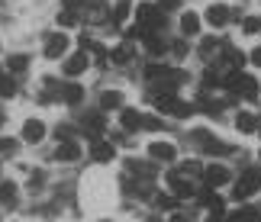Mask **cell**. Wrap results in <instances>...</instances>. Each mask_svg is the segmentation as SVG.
<instances>
[{
  "label": "cell",
  "instance_id": "22",
  "mask_svg": "<svg viewBox=\"0 0 261 222\" xmlns=\"http://www.w3.org/2000/svg\"><path fill=\"white\" fill-rule=\"evenodd\" d=\"M236 94H242L245 100H258V80L255 77H242L239 80V90Z\"/></svg>",
  "mask_w": 261,
  "mask_h": 222
},
{
  "label": "cell",
  "instance_id": "1",
  "mask_svg": "<svg viewBox=\"0 0 261 222\" xmlns=\"http://www.w3.org/2000/svg\"><path fill=\"white\" fill-rule=\"evenodd\" d=\"M152 103H155L158 113H171L177 119H184V116L194 113V106H190V103H180L174 94H152Z\"/></svg>",
  "mask_w": 261,
  "mask_h": 222
},
{
  "label": "cell",
  "instance_id": "9",
  "mask_svg": "<svg viewBox=\"0 0 261 222\" xmlns=\"http://www.w3.org/2000/svg\"><path fill=\"white\" fill-rule=\"evenodd\" d=\"M23 138L29 145H39L45 138V126L39 123V119H26V123H23Z\"/></svg>",
  "mask_w": 261,
  "mask_h": 222
},
{
  "label": "cell",
  "instance_id": "19",
  "mask_svg": "<svg viewBox=\"0 0 261 222\" xmlns=\"http://www.w3.org/2000/svg\"><path fill=\"white\" fill-rule=\"evenodd\" d=\"M62 100H65V103H81V100H84V87L81 84H65L62 87Z\"/></svg>",
  "mask_w": 261,
  "mask_h": 222
},
{
  "label": "cell",
  "instance_id": "14",
  "mask_svg": "<svg viewBox=\"0 0 261 222\" xmlns=\"http://www.w3.org/2000/svg\"><path fill=\"white\" fill-rule=\"evenodd\" d=\"M55 158L58 161H77V158H81V145H77V142H62L55 148Z\"/></svg>",
  "mask_w": 261,
  "mask_h": 222
},
{
  "label": "cell",
  "instance_id": "5",
  "mask_svg": "<svg viewBox=\"0 0 261 222\" xmlns=\"http://www.w3.org/2000/svg\"><path fill=\"white\" fill-rule=\"evenodd\" d=\"M81 126H84V132L90 135V138H100L107 132V116L103 113H87L84 119H81Z\"/></svg>",
  "mask_w": 261,
  "mask_h": 222
},
{
  "label": "cell",
  "instance_id": "32",
  "mask_svg": "<svg viewBox=\"0 0 261 222\" xmlns=\"http://www.w3.org/2000/svg\"><path fill=\"white\" fill-rule=\"evenodd\" d=\"M242 26H245V33H258V29H261V19H255V16H248V19H245Z\"/></svg>",
  "mask_w": 261,
  "mask_h": 222
},
{
  "label": "cell",
  "instance_id": "24",
  "mask_svg": "<svg viewBox=\"0 0 261 222\" xmlns=\"http://www.w3.org/2000/svg\"><path fill=\"white\" fill-rule=\"evenodd\" d=\"M13 200H16V184L4 180V184H0V203H4V206H13Z\"/></svg>",
  "mask_w": 261,
  "mask_h": 222
},
{
  "label": "cell",
  "instance_id": "18",
  "mask_svg": "<svg viewBox=\"0 0 261 222\" xmlns=\"http://www.w3.org/2000/svg\"><path fill=\"white\" fill-rule=\"evenodd\" d=\"M236 126H239V132H258V119L255 113H236Z\"/></svg>",
  "mask_w": 261,
  "mask_h": 222
},
{
  "label": "cell",
  "instance_id": "6",
  "mask_svg": "<svg viewBox=\"0 0 261 222\" xmlns=\"http://www.w3.org/2000/svg\"><path fill=\"white\" fill-rule=\"evenodd\" d=\"M197 138H200V148H203L206 155H229V151H232L226 142H219V138L210 135V132H197Z\"/></svg>",
  "mask_w": 261,
  "mask_h": 222
},
{
  "label": "cell",
  "instance_id": "20",
  "mask_svg": "<svg viewBox=\"0 0 261 222\" xmlns=\"http://www.w3.org/2000/svg\"><path fill=\"white\" fill-rule=\"evenodd\" d=\"M133 55H136V48H133V42H123V45H119V48H113V55H110V58H113L116 65H129V62H133Z\"/></svg>",
  "mask_w": 261,
  "mask_h": 222
},
{
  "label": "cell",
  "instance_id": "46",
  "mask_svg": "<svg viewBox=\"0 0 261 222\" xmlns=\"http://www.w3.org/2000/svg\"><path fill=\"white\" fill-rule=\"evenodd\" d=\"M148 222H158V219H148Z\"/></svg>",
  "mask_w": 261,
  "mask_h": 222
},
{
  "label": "cell",
  "instance_id": "16",
  "mask_svg": "<svg viewBox=\"0 0 261 222\" xmlns=\"http://www.w3.org/2000/svg\"><path fill=\"white\" fill-rule=\"evenodd\" d=\"M129 171H133V174L136 177H155L158 174V164H148V161H133V158H129Z\"/></svg>",
  "mask_w": 261,
  "mask_h": 222
},
{
  "label": "cell",
  "instance_id": "10",
  "mask_svg": "<svg viewBox=\"0 0 261 222\" xmlns=\"http://www.w3.org/2000/svg\"><path fill=\"white\" fill-rule=\"evenodd\" d=\"M65 52H68V36H62V33L48 36V42H45V58H62Z\"/></svg>",
  "mask_w": 261,
  "mask_h": 222
},
{
  "label": "cell",
  "instance_id": "4",
  "mask_svg": "<svg viewBox=\"0 0 261 222\" xmlns=\"http://www.w3.org/2000/svg\"><path fill=\"white\" fill-rule=\"evenodd\" d=\"M229 168H223V164H210L206 171H203V184L210 187V190H216V187H223V184H229Z\"/></svg>",
  "mask_w": 261,
  "mask_h": 222
},
{
  "label": "cell",
  "instance_id": "40",
  "mask_svg": "<svg viewBox=\"0 0 261 222\" xmlns=\"http://www.w3.org/2000/svg\"><path fill=\"white\" fill-rule=\"evenodd\" d=\"M77 7H84V0H65V10H71V13H74Z\"/></svg>",
  "mask_w": 261,
  "mask_h": 222
},
{
  "label": "cell",
  "instance_id": "2",
  "mask_svg": "<svg viewBox=\"0 0 261 222\" xmlns=\"http://www.w3.org/2000/svg\"><path fill=\"white\" fill-rule=\"evenodd\" d=\"M258 190H261V171H258V168H248L245 174L236 180L232 197H236V200H248L252 193H258Z\"/></svg>",
  "mask_w": 261,
  "mask_h": 222
},
{
  "label": "cell",
  "instance_id": "8",
  "mask_svg": "<svg viewBox=\"0 0 261 222\" xmlns=\"http://www.w3.org/2000/svg\"><path fill=\"white\" fill-rule=\"evenodd\" d=\"M90 158H94L97 164H110V161L116 158V148L110 145V142H100V138H97V142L90 145Z\"/></svg>",
  "mask_w": 261,
  "mask_h": 222
},
{
  "label": "cell",
  "instance_id": "13",
  "mask_svg": "<svg viewBox=\"0 0 261 222\" xmlns=\"http://www.w3.org/2000/svg\"><path fill=\"white\" fill-rule=\"evenodd\" d=\"M100 109H123V94H119V90H103V94H100Z\"/></svg>",
  "mask_w": 261,
  "mask_h": 222
},
{
  "label": "cell",
  "instance_id": "15",
  "mask_svg": "<svg viewBox=\"0 0 261 222\" xmlns=\"http://www.w3.org/2000/svg\"><path fill=\"white\" fill-rule=\"evenodd\" d=\"M168 184H171V193H174V197H190V193H194V190H190V184L177 174V171H171V174H168Z\"/></svg>",
  "mask_w": 261,
  "mask_h": 222
},
{
  "label": "cell",
  "instance_id": "7",
  "mask_svg": "<svg viewBox=\"0 0 261 222\" xmlns=\"http://www.w3.org/2000/svg\"><path fill=\"white\" fill-rule=\"evenodd\" d=\"M148 155H152L155 161H162V164H171V161L177 158V148L171 142H152L148 145Z\"/></svg>",
  "mask_w": 261,
  "mask_h": 222
},
{
  "label": "cell",
  "instance_id": "43",
  "mask_svg": "<svg viewBox=\"0 0 261 222\" xmlns=\"http://www.w3.org/2000/svg\"><path fill=\"white\" fill-rule=\"evenodd\" d=\"M0 126H4V113H0Z\"/></svg>",
  "mask_w": 261,
  "mask_h": 222
},
{
  "label": "cell",
  "instance_id": "23",
  "mask_svg": "<svg viewBox=\"0 0 261 222\" xmlns=\"http://www.w3.org/2000/svg\"><path fill=\"white\" fill-rule=\"evenodd\" d=\"M87 19H90V23H103V19H107L100 0H87Z\"/></svg>",
  "mask_w": 261,
  "mask_h": 222
},
{
  "label": "cell",
  "instance_id": "42",
  "mask_svg": "<svg viewBox=\"0 0 261 222\" xmlns=\"http://www.w3.org/2000/svg\"><path fill=\"white\" fill-rule=\"evenodd\" d=\"M171 222H190V216H180V213H174V216H171Z\"/></svg>",
  "mask_w": 261,
  "mask_h": 222
},
{
  "label": "cell",
  "instance_id": "36",
  "mask_svg": "<svg viewBox=\"0 0 261 222\" xmlns=\"http://www.w3.org/2000/svg\"><path fill=\"white\" fill-rule=\"evenodd\" d=\"M213 48H216V42H213V39H203V45H200V52H203V55L210 58V52H213Z\"/></svg>",
  "mask_w": 261,
  "mask_h": 222
},
{
  "label": "cell",
  "instance_id": "25",
  "mask_svg": "<svg viewBox=\"0 0 261 222\" xmlns=\"http://www.w3.org/2000/svg\"><path fill=\"white\" fill-rule=\"evenodd\" d=\"M7 68H10L13 74H23L26 68H29V58H26V55H10V58H7Z\"/></svg>",
  "mask_w": 261,
  "mask_h": 222
},
{
  "label": "cell",
  "instance_id": "12",
  "mask_svg": "<svg viewBox=\"0 0 261 222\" xmlns=\"http://www.w3.org/2000/svg\"><path fill=\"white\" fill-rule=\"evenodd\" d=\"M206 23L210 26H226L229 23V7L226 4H213L206 10Z\"/></svg>",
  "mask_w": 261,
  "mask_h": 222
},
{
  "label": "cell",
  "instance_id": "37",
  "mask_svg": "<svg viewBox=\"0 0 261 222\" xmlns=\"http://www.w3.org/2000/svg\"><path fill=\"white\" fill-rule=\"evenodd\" d=\"M155 203H158V206H162V209H171V206H174V197H158V200H155Z\"/></svg>",
  "mask_w": 261,
  "mask_h": 222
},
{
  "label": "cell",
  "instance_id": "26",
  "mask_svg": "<svg viewBox=\"0 0 261 222\" xmlns=\"http://www.w3.org/2000/svg\"><path fill=\"white\" fill-rule=\"evenodd\" d=\"M226 62H229V65H232L236 71H239V68L245 65V55L239 52V48H232V45H226Z\"/></svg>",
  "mask_w": 261,
  "mask_h": 222
},
{
  "label": "cell",
  "instance_id": "11",
  "mask_svg": "<svg viewBox=\"0 0 261 222\" xmlns=\"http://www.w3.org/2000/svg\"><path fill=\"white\" fill-rule=\"evenodd\" d=\"M87 65H90L87 52H77V55H71V58L65 62V74H68V77H77V74L87 71Z\"/></svg>",
  "mask_w": 261,
  "mask_h": 222
},
{
  "label": "cell",
  "instance_id": "31",
  "mask_svg": "<svg viewBox=\"0 0 261 222\" xmlns=\"http://www.w3.org/2000/svg\"><path fill=\"white\" fill-rule=\"evenodd\" d=\"M58 23H62V26H74V23H77V13H71V10H65V13L58 16Z\"/></svg>",
  "mask_w": 261,
  "mask_h": 222
},
{
  "label": "cell",
  "instance_id": "39",
  "mask_svg": "<svg viewBox=\"0 0 261 222\" xmlns=\"http://www.w3.org/2000/svg\"><path fill=\"white\" fill-rule=\"evenodd\" d=\"M174 55H177V58L187 55V42H184V39H180V42H174Z\"/></svg>",
  "mask_w": 261,
  "mask_h": 222
},
{
  "label": "cell",
  "instance_id": "41",
  "mask_svg": "<svg viewBox=\"0 0 261 222\" xmlns=\"http://www.w3.org/2000/svg\"><path fill=\"white\" fill-rule=\"evenodd\" d=\"M252 65H258V68H261V45H258L255 52H252Z\"/></svg>",
  "mask_w": 261,
  "mask_h": 222
},
{
  "label": "cell",
  "instance_id": "21",
  "mask_svg": "<svg viewBox=\"0 0 261 222\" xmlns=\"http://www.w3.org/2000/svg\"><path fill=\"white\" fill-rule=\"evenodd\" d=\"M123 129H126V132L142 129V113H139V109H123Z\"/></svg>",
  "mask_w": 261,
  "mask_h": 222
},
{
  "label": "cell",
  "instance_id": "30",
  "mask_svg": "<svg viewBox=\"0 0 261 222\" xmlns=\"http://www.w3.org/2000/svg\"><path fill=\"white\" fill-rule=\"evenodd\" d=\"M13 151H16L13 138H0V155H13Z\"/></svg>",
  "mask_w": 261,
  "mask_h": 222
},
{
  "label": "cell",
  "instance_id": "35",
  "mask_svg": "<svg viewBox=\"0 0 261 222\" xmlns=\"http://www.w3.org/2000/svg\"><path fill=\"white\" fill-rule=\"evenodd\" d=\"M180 0H158V10H177Z\"/></svg>",
  "mask_w": 261,
  "mask_h": 222
},
{
  "label": "cell",
  "instance_id": "38",
  "mask_svg": "<svg viewBox=\"0 0 261 222\" xmlns=\"http://www.w3.org/2000/svg\"><path fill=\"white\" fill-rule=\"evenodd\" d=\"M184 171H187V174H200V164H197V161H184Z\"/></svg>",
  "mask_w": 261,
  "mask_h": 222
},
{
  "label": "cell",
  "instance_id": "34",
  "mask_svg": "<svg viewBox=\"0 0 261 222\" xmlns=\"http://www.w3.org/2000/svg\"><path fill=\"white\" fill-rule=\"evenodd\" d=\"M216 84H219V77H216L213 71H206V74H203V87H206V90H213Z\"/></svg>",
  "mask_w": 261,
  "mask_h": 222
},
{
  "label": "cell",
  "instance_id": "29",
  "mask_svg": "<svg viewBox=\"0 0 261 222\" xmlns=\"http://www.w3.org/2000/svg\"><path fill=\"white\" fill-rule=\"evenodd\" d=\"M145 48H148L152 55H162V52H165V42H162V39H155L152 33H148V36H145Z\"/></svg>",
  "mask_w": 261,
  "mask_h": 222
},
{
  "label": "cell",
  "instance_id": "3",
  "mask_svg": "<svg viewBox=\"0 0 261 222\" xmlns=\"http://www.w3.org/2000/svg\"><path fill=\"white\" fill-rule=\"evenodd\" d=\"M136 19H139V26H145V29H158V26H165L162 10L152 7V4H139V7H136Z\"/></svg>",
  "mask_w": 261,
  "mask_h": 222
},
{
  "label": "cell",
  "instance_id": "45",
  "mask_svg": "<svg viewBox=\"0 0 261 222\" xmlns=\"http://www.w3.org/2000/svg\"><path fill=\"white\" fill-rule=\"evenodd\" d=\"M258 135H261V123H258Z\"/></svg>",
  "mask_w": 261,
  "mask_h": 222
},
{
  "label": "cell",
  "instance_id": "33",
  "mask_svg": "<svg viewBox=\"0 0 261 222\" xmlns=\"http://www.w3.org/2000/svg\"><path fill=\"white\" fill-rule=\"evenodd\" d=\"M142 126L145 129H162V119L158 116H142Z\"/></svg>",
  "mask_w": 261,
  "mask_h": 222
},
{
  "label": "cell",
  "instance_id": "27",
  "mask_svg": "<svg viewBox=\"0 0 261 222\" xmlns=\"http://www.w3.org/2000/svg\"><path fill=\"white\" fill-rule=\"evenodd\" d=\"M126 16H129V0H119V4L113 7V23H116V26H123V23H126Z\"/></svg>",
  "mask_w": 261,
  "mask_h": 222
},
{
  "label": "cell",
  "instance_id": "17",
  "mask_svg": "<svg viewBox=\"0 0 261 222\" xmlns=\"http://www.w3.org/2000/svg\"><path fill=\"white\" fill-rule=\"evenodd\" d=\"M180 33H184V36H197L200 33V16L190 13V10H184V16H180Z\"/></svg>",
  "mask_w": 261,
  "mask_h": 222
},
{
  "label": "cell",
  "instance_id": "28",
  "mask_svg": "<svg viewBox=\"0 0 261 222\" xmlns=\"http://www.w3.org/2000/svg\"><path fill=\"white\" fill-rule=\"evenodd\" d=\"M13 94H16V80H13V77H4V74H0V97H7V100H10Z\"/></svg>",
  "mask_w": 261,
  "mask_h": 222
},
{
  "label": "cell",
  "instance_id": "44",
  "mask_svg": "<svg viewBox=\"0 0 261 222\" xmlns=\"http://www.w3.org/2000/svg\"><path fill=\"white\" fill-rule=\"evenodd\" d=\"M100 222H113V219H100Z\"/></svg>",
  "mask_w": 261,
  "mask_h": 222
}]
</instances>
